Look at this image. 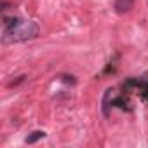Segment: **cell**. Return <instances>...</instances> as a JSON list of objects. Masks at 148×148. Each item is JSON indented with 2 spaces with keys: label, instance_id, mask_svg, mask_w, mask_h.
Returning <instances> with one entry per match:
<instances>
[{
  "label": "cell",
  "instance_id": "obj_1",
  "mask_svg": "<svg viewBox=\"0 0 148 148\" xmlns=\"http://www.w3.org/2000/svg\"><path fill=\"white\" fill-rule=\"evenodd\" d=\"M40 28L35 21H23L19 18L4 19V32H2V42L4 44H16L25 42L38 37Z\"/></svg>",
  "mask_w": 148,
  "mask_h": 148
},
{
  "label": "cell",
  "instance_id": "obj_2",
  "mask_svg": "<svg viewBox=\"0 0 148 148\" xmlns=\"http://www.w3.org/2000/svg\"><path fill=\"white\" fill-rule=\"evenodd\" d=\"M134 7V0H115L113 2V9L117 14H125Z\"/></svg>",
  "mask_w": 148,
  "mask_h": 148
},
{
  "label": "cell",
  "instance_id": "obj_3",
  "mask_svg": "<svg viewBox=\"0 0 148 148\" xmlns=\"http://www.w3.org/2000/svg\"><path fill=\"white\" fill-rule=\"evenodd\" d=\"M44 136H45V132H44V131H33V132L26 138V143H28V145H33V143H37L38 139H42Z\"/></svg>",
  "mask_w": 148,
  "mask_h": 148
}]
</instances>
